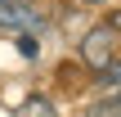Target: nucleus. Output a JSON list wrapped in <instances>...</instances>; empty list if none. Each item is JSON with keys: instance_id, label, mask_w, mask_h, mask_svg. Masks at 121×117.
<instances>
[{"instance_id": "1", "label": "nucleus", "mask_w": 121, "mask_h": 117, "mask_svg": "<svg viewBox=\"0 0 121 117\" xmlns=\"http://www.w3.org/2000/svg\"><path fill=\"white\" fill-rule=\"evenodd\" d=\"M112 45H117V27H108V23H103V27H94V32H85V36H81V59L99 72L103 63H112V59H117V54H112Z\"/></svg>"}, {"instance_id": "3", "label": "nucleus", "mask_w": 121, "mask_h": 117, "mask_svg": "<svg viewBox=\"0 0 121 117\" xmlns=\"http://www.w3.org/2000/svg\"><path fill=\"white\" fill-rule=\"evenodd\" d=\"M13 117H58V108H54L45 95H27V99L13 108Z\"/></svg>"}, {"instance_id": "2", "label": "nucleus", "mask_w": 121, "mask_h": 117, "mask_svg": "<svg viewBox=\"0 0 121 117\" xmlns=\"http://www.w3.org/2000/svg\"><path fill=\"white\" fill-rule=\"evenodd\" d=\"M36 23V9L31 5H0V27H31Z\"/></svg>"}, {"instance_id": "6", "label": "nucleus", "mask_w": 121, "mask_h": 117, "mask_svg": "<svg viewBox=\"0 0 121 117\" xmlns=\"http://www.w3.org/2000/svg\"><path fill=\"white\" fill-rule=\"evenodd\" d=\"M0 5H31V0H0Z\"/></svg>"}, {"instance_id": "7", "label": "nucleus", "mask_w": 121, "mask_h": 117, "mask_svg": "<svg viewBox=\"0 0 121 117\" xmlns=\"http://www.w3.org/2000/svg\"><path fill=\"white\" fill-rule=\"evenodd\" d=\"M112 104H117V108H121V90H117V99H112Z\"/></svg>"}, {"instance_id": "5", "label": "nucleus", "mask_w": 121, "mask_h": 117, "mask_svg": "<svg viewBox=\"0 0 121 117\" xmlns=\"http://www.w3.org/2000/svg\"><path fill=\"white\" fill-rule=\"evenodd\" d=\"M85 117H121V108H117V104H94Z\"/></svg>"}, {"instance_id": "4", "label": "nucleus", "mask_w": 121, "mask_h": 117, "mask_svg": "<svg viewBox=\"0 0 121 117\" xmlns=\"http://www.w3.org/2000/svg\"><path fill=\"white\" fill-rule=\"evenodd\" d=\"M99 86L103 90H121V59H112V63L99 68Z\"/></svg>"}]
</instances>
